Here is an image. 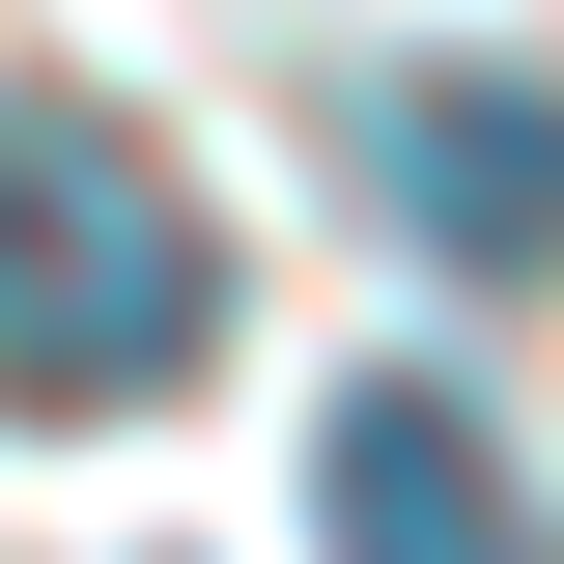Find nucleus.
<instances>
[{"label": "nucleus", "mask_w": 564, "mask_h": 564, "mask_svg": "<svg viewBox=\"0 0 564 564\" xmlns=\"http://www.w3.org/2000/svg\"><path fill=\"white\" fill-rule=\"evenodd\" d=\"M226 339V226L141 170L113 113H0V395L29 423H113V395H170V367Z\"/></svg>", "instance_id": "obj_1"}, {"label": "nucleus", "mask_w": 564, "mask_h": 564, "mask_svg": "<svg viewBox=\"0 0 564 564\" xmlns=\"http://www.w3.org/2000/svg\"><path fill=\"white\" fill-rule=\"evenodd\" d=\"M311 536H339V564H536V480H508L480 395H423V367H395V395L311 423Z\"/></svg>", "instance_id": "obj_2"}, {"label": "nucleus", "mask_w": 564, "mask_h": 564, "mask_svg": "<svg viewBox=\"0 0 564 564\" xmlns=\"http://www.w3.org/2000/svg\"><path fill=\"white\" fill-rule=\"evenodd\" d=\"M395 170H423V254L452 282H536V57H423Z\"/></svg>", "instance_id": "obj_3"}]
</instances>
